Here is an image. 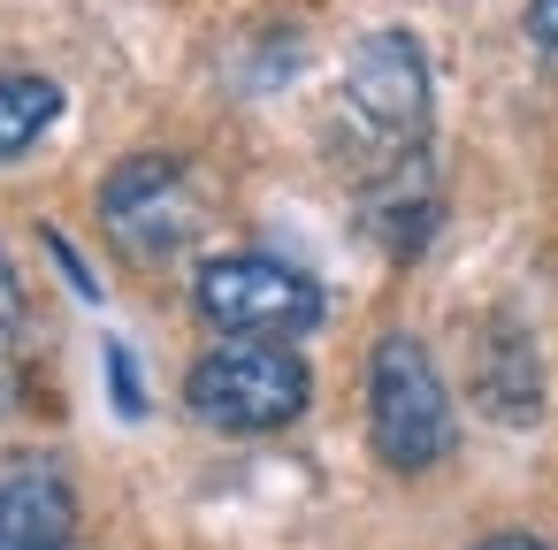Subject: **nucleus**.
Here are the masks:
<instances>
[{"mask_svg": "<svg viewBox=\"0 0 558 550\" xmlns=\"http://www.w3.org/2000/svg\"><path fill=\"white\" fill-rule=\"evenodd\" d=\"M428 123H436V70H428V47H421L405 24L367 32V39L344 54L337 108H329L337 161H344L360 184H390V176L421 169Z\"/></svg>", "mask_w": 558, "mask_h": 550, "instance_id": "nucleus-1", "label": "nucleus"}, {"mask_svg": "<svg viewBox=\"0 0 558 550\" xmlns=\"http://www.w3.org/2000/svg\"><path fill=\"white\" fill-rule=\"evenodd\" d=\"M314 405V367L276 337H222L184 375V413L215 436H276Z\"/></svg>", "mask_w": 558, "mask_h": 550, "instance_id": "nucleus-2", "label": "nucleus"}, {"mask_svg": "<svg viewBox=\"0 0 558 550\" xmlns=\"http://www.w3.org/2000/svg\"><path fill=\"white\" fill-rule=\"evenodd\" d=\"M367 443L390 474H428L459 451V405L413 329H383L367 352Z\"/></svg>", "mask_w": 558, "mask_h": 550, "instance_id": "nucleus-3", "label": "nucleus"}, {"mask_svg": "<svg viewBox=\"0 0 558 550\" xmlns=\"http://www.w3.org/2000/svg\"><path fill=\"white\" fill-rule=\"evenodd\" d=\"M192 314L222 337H276L299 344L329 321V291L276 253H215L192 268Z\"/></svg>", "mask_w": 558, "mask_h": 550, "instance_id": "nucleus-4", "label": "nucleus"}, {"mask_svg": "<svg viewBox=\"0 0 558 550\" xmlns=\"http://www.w3.org/2000/svg\"><path fill=\"white\" fill-rule=\"evenodd\" d=\"M100 222H108V237L131 260H169L192 237V222H199L192 215V161L161 154V146L116 161L108 184H100Z\"/></svg>", "mask_w": 558, "mask_h": 550, "instance_id": "nucleus-5", "label": "nucleus"}, {"mask_svg": "<svg viewBox=\"0 0 558 550\" xmlns=\"http://www.w3.org/2000/svg\"><path fill=\"white\" fill-rule=\"evenodd\" d=\"M0 550H77V489L39 451L0 466Z\"/></svg>", "mask_w": 558, "mask_h": 550, "instance_id": "nucleus-6", "label": "nucleus"}, {"mask_svg": "<svg viewBox=\"0 0 558 550\" xmlns=\"http://www.w3.org/2000/svg\"><path fill=\"white\" fill-rule=\"evenodd\" d=\"M466 390H474V405H482L489 420H505V428L543 420V359H535V337H527L512 314H497V321L474 337Z\"/></svg>", "mask_w": 558, "mask_h": 550, "instance_id": "nucleus-7", "label": "nucleus"}, {"mask_svg": "<svg viewBox=\"0 0 558 550\" xmlns=\"http://www.w3.org/2000/svg\"><path fill=\"white\" fill-rule=\"evenodd\" d=\"M54 123H62V85L54 77H39V70H9V77H0V169L24 161Z\"/></svg>", "mask_w": 558, "mask_h": 550, "instance_id": "nucleus-8", "label": "nucleus"}, {"mask_svg": "<svg viewBox=\"0 0 558 550\" xmlns=\"http://www.w3.org/2000/svg\"><path fill=\"white\" fill-rule=\"evenodd\" d=\"M24 398V283L16 260L0 253V413Z\"/></svg>", "mask_w": 558, "mask_h": 550, "instance_id": "nucleus-9", "label": "nucleus"}, {"mask_svg": "<svg viewBox=\"0 0 558 550\" xmlns=\"http://www.w3.org/2000/svg\"><path fill=\"white\" fill-rule=\"evenodd\" d=\"M100 359H108L116 413H123V420H138V413H146V382H138V359H131V344H123V337H108V344H100Z\"/></svg>", "mask_w": 558, "mask_h": 550, "instance_id": "nucleus-10", "label": "nucleus"}, {"mask_svg": "<svg viewBox=\"0 0 558 550\" xmlns=\"http://www.w3.org/2000/svg\"><path fill=\"white\" fill-rule=\"evenodd\" d=\"M520 32H527V47H535L543 62H558V0H527Z\"/></svg>", "mask_w": 558, "mask_h": 550, "instance_id": "nucleus-11", "label": "nucleus"}, {"mask_svg": "<svg viewBox=\"0 0 558 550\" xmlns=\"http://www.w3.org/2000/svg\"><path fill=\"white\" fill-rule=\"evenodd\" d=\"M474 550H558V542H543V535H527V527H497V535H482Z\"/></svg>", "mask_w": 558, "mask_h": 550, "instance_id": "nucleus-12", "label": "nucleus"}]
</instances>
